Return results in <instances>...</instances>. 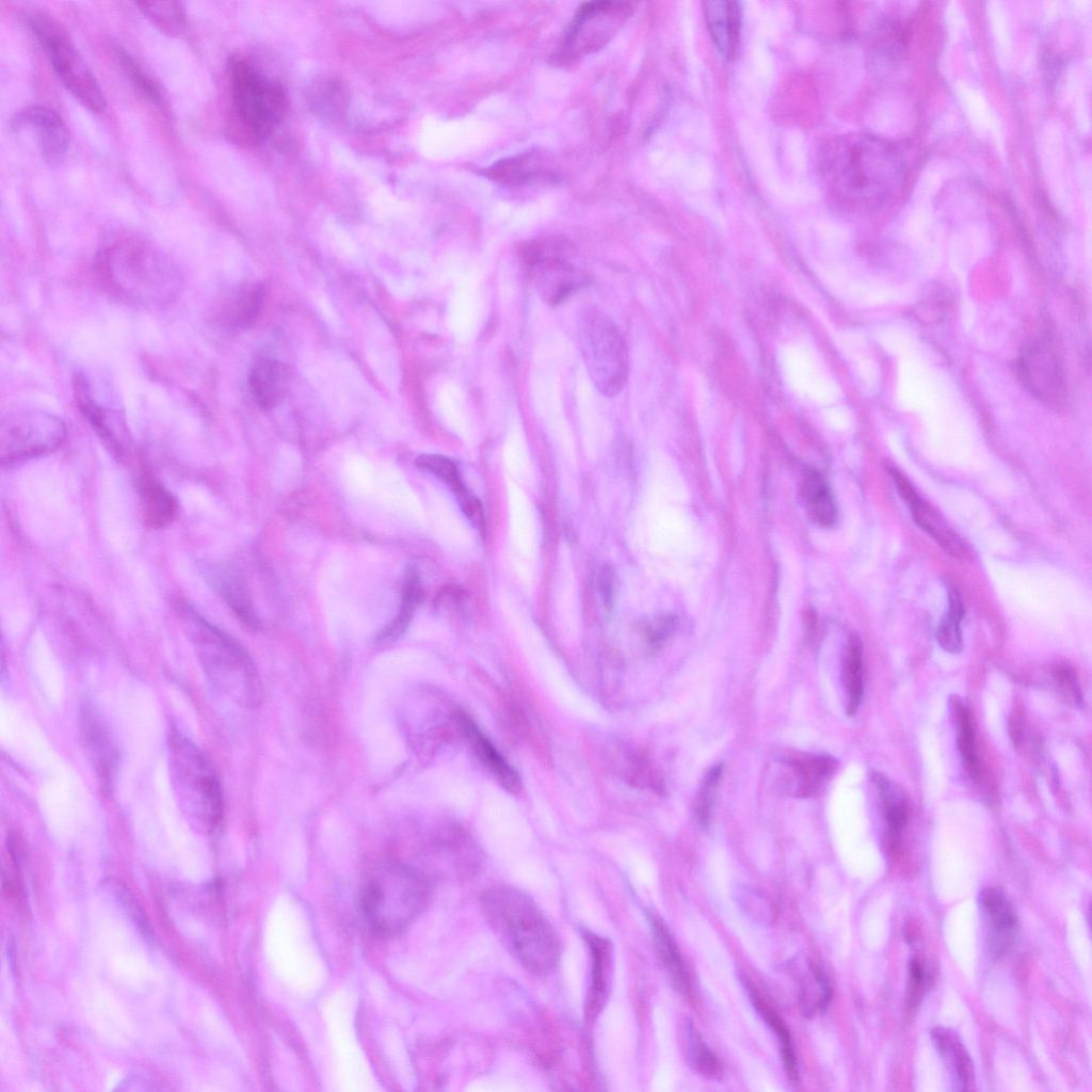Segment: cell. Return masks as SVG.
<instances>
[{
  "instance_id": "cell-1",
  "label": "cell",
  "mask_w": 1092,
  "mask_h": 1092,
  "mask_svg": "<svg viewBox=\"0 0 1092 1092\" xmlns=\"http://www.w3.org/2000/svg\"><path fill=\"white\" fill-rule=\"evenodd\" d=\"M818 165L830 195L850 210H871L892 199L904 182V164L887 141L867 133L834 136L820 148Z\"/></svg>"
},
{
  "instance_id": "cell-2",
  "label": "cell",
  "mask_w": 1092,
  "mask_h": 1092,
  "mask_svg": "<svg viewBox=\"0 0 1092 1092\" xmlns=\"http://www.w3.org/2000/svg\"><path fill=\"white\" fill-rule=\"evenodd\" d=\"M97 269L107 288L133 304L159 307L172 303L182 288L178 267L142 239L114 240L99 254Z\"/></svg>"
},
{
  "instance_id": "cell-3",
  "label": "cell",
  "mask_w": 1092,
  "mask_h": 1092,
  "mask_svg": "<svg viewBox=\"0 0 1092 1092\" xmlns=\"http://www.w3.org/2000/svg\"><path fill=\"white\" fill-rule=\"evenodd\" d=\"M484 915L514 958L530 973L544 976L560 961L561 945L540 906L513 887H495L481 900Z\"/></svg>"
},
{
  "instance_id": "cell-4",
  "label": "cell",
  "mask_w": 1092,
  "mask_h": 1092,
  "mask_svg": "<svg viewBox=\"0 0 1092 1092\" xmlns=\"http://www.w3.org/2000/svg\"><path fill=\"white\" fill-rule=\"evenodd\" d=\"M168 775L177 805L191 828L210 832L224 814L223 792L204 752L175 727L167 736Z\"/></svg>"
},
{
  "instance_id": "cell-5",
  "label": "cell",
  "mask_w": 1092,
  "mask_h": 1092,
  "mask_svg": "<svg viewBox=\"0 0 1092 1092\" xmlns=\"http://www.w3.org/2000/svg\"><path fill=\"white\" fill-rule=\"evenodd\" d=\"M188 635L203 671L221 692L245 707L261 703L258 672L243 647L194 609H182Z\"/></svg>"
},
{
  "instance_id": "cell-6",
  "label": "cell",
  "mask_w": 1092,
  "mask_h": 1092,
  "mask_svg": "<svg viewBox=\"0 0 1092 1092\" xmlns=\"http://www.w3.org/2000/svg\"><path fill=\"white\" fill-rule=\"evenodd\" d=\"M430 896L428 881L411 868L391 865L366 883L362 908L370 926L382 934L405 930L422 912Z\"/></svg>"
},
{
  "instance_id": "cell-7",
  "label": "cell",
  "mask_w": 1092,
  "mask_h": 1092,
  "mask_svg": "<svg viewBox=\"0 0 1092 1092\" xmlns=\"http://www.w3.org/2000/svg\"><path fill=\"white\" fill-rule=\"evenodd\" d=\"M27 22L67 92L91 112H103L107 100L100 84L66 29L44 12L28 14Z\"/></svg>"
},
{
  "instance_id": "cell-8",
  "label": "cell",
  "mask_w": 1092,
  "mask_h": 1092,
  "mask_svg": "<svg viewBox=\"0 0 1092 1092\" xmlns=\"http://www.w3.org/2000/svg\"><path fill=\"white\" fill-rule=\"evenodd\" d=\"M228 76L236 118L252 138H267L285 115L284 89L239 55L229 60Z\"/></svg>"
},
{
  "instance_id": "cell-9",
  "label": "cell",
  "mask_w": 1092,
  "mask_h": 1092,
  "mask_svg": "<svg viewBox=\"0 0 1092 1092\" xmlns=\"http://www.w3.org/2000/svg\"><path fill=\"white\" fill-rule=\"evenodd\" d=\"M579 344L588 373L596 388L614 397L628 378V355L615 324L597 308L582 311L578 320Z\"/></svg>"
},
{
  "instance_id": "cell-10",
  "label": "cell",
  "mask_w": 1092,
  "mask_h": 1092,
  "mask_svg": "<svg viewBox=\"0 0 1092 1092\" xmlns=\"http://www.w3.org/2000/svg\"><path fill=\"white\" fill-rule=\"evenodd\" d=\"M66 438V427L58 416L38 410H15L0 423L2 465L26 461L57 450Z\"/></svg>"
},
{
  "instance_id": "cell-11",
  "label": "cell",
  "mask_w": 1092,
  "mask_h": 1092,
  "mask_svg": "<svg viewBox=\"0 0 1092 1092\" xmlns=\"http://www.w3.org/2000/svg\"><path fill=\"white\" fill-rule=\"evenodd\" d=\"M632 4L623 1H594L582 4L568 26L555 61L569 63L606 46L632 13Z\"/></svg>"
},
{
  "instance_id": "cell-12",
  "label": "cell",
  "mask_w": 1092,
  "mask_h": 1092,
  "mask_svg": "<svg viewBox=\"0 0 1092 1092\" xmlns=\"http://www.w3.org/2000/svg\"><path fill=\"white\" fill-rule=\"evenodd\" d=\"M1023 384L1040 401L1049 406L1062 404L1065 395V376L1057 351L1047 339H1034L1028 343L1017 363Z\"/></svg>"
},
{
  "instance_id": "cell-13",
  "label": "cell",
  "mask_w": 1092,
  "mask_h": 1092,
  "mask_svg": "<svg viewBox=\"0 0 1092 1092\" xmlns=\"http://www.w3.org/2000/svg\"><path fill=\"white\" fill-rule=\"evenodd\" d=\"M11 127L28 132L36 141L43 160L50 166L63 162L68 148V132L62 118L52 110L31 106L15 114Z\"/></svg>"
},
{
  "instance_id": "cell-14",
  "label": "cell",
  "mask_w": 1092,
  "mask_h": 1092,
  "mask_svg": "<svg viewBox=\"0 0 1092 1092\" xmlns=\"http://www.w3.org/2000/svg\"><path fill=\"white\" fill-rule=\"evenodd\" d=\"M889 473L900 494L909 505L915 523L927 532L946 552L962 558L967 548L960 536L948 526L943 516L932 508L913 487L912 483L896 468Z\"/></svg>"
},
{
  "instance_id": "cell-15",
  "label": "cell",
  "mask_w": 1092,
  "mask_h": 1092,
  "mask_svg": "<svg viewBox=\"0 0 1092 1092\" xmlns=\"http://www.w3.org/2000/svg\"><path fill=\"white\" fill-rule=\"evenodd\" d=\"M80 732L83 746L100 783L110 789L116 772L118 753L102 716L89 702L81 705Z\"/></svg>"
},
{
  "instance_id": "cell-16",
  "label": "cell",
  "mask_w": 1092,
  "mask_h": 1092,
  "mask_svg": "<svg viewBox=\"0 0 1092 1092\" xmlns=\"http://www.w3.org/2000/svg\"><path fill=\"white\" fill-rule=\"evenodd\" d=\"M262 300L263 290L260 285L235 286L215 301L210 320L214 326L228 333L244 330L257 318Z\"/></svg>"
},
{
  "instance_id": "cell-17",
  "label": "cell",
  "mask_w": 1092,
  "mask_h": 1092,
  "mask_svg": "<svg viewBox=\"0 0 1092 1092\" xmlns=\"http://www.w3.org/2000/svg\"><path fill=\"white\" fill-rule=\"evenodd\" d=\"M980 905L987 948L992 956L1000 957L1014 942L1017 915L1006 894L997 887H986L980 893Z\"/></svg>"
},
{
  "instance_id": "cell-18",
  "label": "cell",
  "mask_w": 1092,
  "mask_h": 1092,
  "mask_svg": "<svg viewBox=\"0 0 1092 1092\" xmlns=\"http://www.w3.org/2000/svg\"><path fill=\"white\" fill-rule=\"evenodd\" d=\"M536 289L550 305H558L584 284L585 278L566 261L543 257L535 248L526 251Z\"/></svg>"
},
{
  "instance_id": "cell-19",
  "label": "cell",
  "mask_w": 1092,
  "mask_h": 1092,
  "mask_svg": "<svg viewBox=\"0 0 1092 1092\" xmlns=\"http://www.w3.org/2000/svg\"><path fill=\"white\" fill-rule=\"evenodd\" d=\"M204 574L210 587L234 613L250 628L259 629V620L241 575L231 566L224 564H207Z\"/></svg>"
},
{
  "instance_id": "cell-20",
  "label": "cell",
  "mask_w": 1092,
  "mask_h": 1092,
  "mask_svg": "<svg viewBox=\"0 0 1092 1092\" xmlns=\"http://www.w3.org/2000/svg\"><path fill=\"white\" fill-rule=\"evenodd\" d=\"M583 940L591 952V983L587 997L585 1015L595 1018L606 1005L612 976V944L608 938L590 931L583 932Z\"/></svg>"
},
{
  "instance_id": "cell-21",
  "label": "cell",
  "mask_w": 1092,
  "mask_h": 1092,
  "mask_svg": "<svg viewBox=\"0 0 1092 1092\" xmlns=\"http://www.w3.org/2000/svg\"><path fill=\"white\" fill-rule=\"evenodd\" d=\"M703 13L718 51L725 59H732L739 42L741 19L739 3L724 0L705 1L703 2Z\"/></svg>"
},
{
  "instance_id": "cell-22",
  "label": "cell",
  "mask_w": 1092,
  "mask_h": 1092,
  "mask_svg": "<svg viewBox=\"0 0 1092 1092\" xmlns=\"http://www.w3.org/2000/svg\"><path fill=\"white\" fill-rule=\"evenodd\" d=\"M454 720L485 767L508 790H518L520 778L517 772L485 737L475 721L463 711L455 712Z\"/></svg>"
},
{
  "instance_id": "cell-23",
  "label": "cell",
  "mask_w": 1092,
  "mask_h": 1092,
  "mask_svg": "<svg viewBox=\"0 0 1092 1092\" xmlns=\"http://www.w3.org/2000/svg\"><path fill=\"white\" fill-rule=\"evenodd\" d=\"M289 384L287 367L274 359L258 358L248 373V387L256 403L271 410L284 398Z\"/></svg>"
},
{
  "instance_id": "cell-24",
  "label": "cell",
  "mask_w": 1092,
  "mask_h": 1092,
  "mask_svg": "<svg viewBox=\"0 0 1092 1092\" xmlns=\"http://www.w3.org/2000/svg\"><path fill=\"white\" fill-rule=\"evenodd\" d=\"M933 1042L951 1073L957 1090H969L975 1081L974 1063L958 1035L949 1029L935 1027Z\"/></svg>"
},
{
  "instance_id": "cell-25",
  "label": "cell",
  "mask_w": 1092,
  "mask_h": 1092,
  "mask_svg": "<svg viewBox=\"0 0 1092 1092\" xmlns=\"http://www.w3.org/2000/svg\"><path fill=\"white\" fill-rule=\"evenodd\" d=\"M140 498L144 521L148 527L160 529L174 520L177 514L176 499L149 473L141 477Z\"/></svg>"
},
{
  "instance_id": "cell-26",
  "label": "cell",
  "mask_w": 1092,
  "mask_h": 1092,
  "mask_svg": "<svg viewBox=\"0 0 1092 1092\" xmlns=\"http://www.w3.org/2000/svg\"><path fill=\"white\" fill-rule=\"evenodd\" d=\"M786 764L794 774L796 796L816 793L835 771L837 761L828 754H803L790 757Z\"/></svg>"
},
{
  "instance_id": "cell-27",
  "label": "cell",
  "mask_w": 1092,
  "mask_h": 1092,
  "mask_svg": "<svg viewBox=\"0 0 1092 1092\" xmlns=\"http://www.w3.org/2000/svg\"><path fill=\"white\" fill-rule=\"evenodd\" d=\"M422 599L423 590L418 573L414 567H408L403 581L400 609L395 619L378 633L375 643L383 646L398 640L410 626Z\"/></svg>"
},
{
  "instance_id": "cell-28",
  "label": "cell",
  "mask_w": 1092,
  "mask_h": 1092,
  "mask_svg": "<svg viewBox=\"0 0 1092 1092\" xmlns=\"http://www.w3.org/2000/svg\"><path fill=\"white\" fill-rule=\"evenodd\" d=\"M800 1008L805 1016L823 1013L832 997V989L822 969L814 962L798 968Z\"/></svg>"
},
{
  "instance_id": "cell-29",
  "label": "cell",
  "mask_w": 1092,
  "mask_h": 1092,
  "mask_svg": "<svg viewBox=\"0 0 1092 1092\" xmlns=\"http://www.w3.org/2000/svg\"><path fill=\"white\" fill-rule=\"evenodd\" d=\"M647 919L658 953L672 983L678 991L687 993L690 984L689 977L671 931L656 914L648 913Z\"/></svg>"
},
{
  "instance_id": "cell-30",
  "label": "cell",
  "mask_w": 1092,
  "mask_h": 1092,
  "mask_svg": "<svg viewBox=\"0 0 1092 1092\" xmlns=\"http://www.w3.org/2000/svg\"><path fill=\"white\" fill-rule=\"evenodd\" d=\"M801 493L810 518L821 527H832L837 520V507L825 479L817 471L803 478Z\"/></svg>"
},
{
  "instance_id": "cell-31",
  "label": "cell",
  "mask_w": 1092,
  "mask_h": 1092,
  "mask_svg": "<svg viewBox=\"0 0 1092 1092\" xmlns=\"http://www.w3.org/2000/svg\"><path fill=\"white\" fill-rule=\"evenodd\" d=\"M743 982L755 1009L776 1034L785 1071L789 1079L796 1083L799 1080V1072L791 1035L786 1024L751 982L746 979H743Z\"/></svg>"
},
{
  "instance_id": "cell-32",
  "label": "cell",
  "mask_w": 1092,
  "mask_h": 1092,
  "mask_svg": "<svg viewBox=\"0 0 1092 1092\" xmlns=\"http://www.w3.org/2000/svg\"><path fill=\"white\" fill-rule=\"evenodd\" d=\"M873 782L881 797L883 815L888 826L889 836L893 840H896L899 838L906 822L908 808L904 793L896 783L881 774H873Z\"/></svg>"
},
{
  "instance_id": "cell-33",
  "label": "cell",
  "mask_w": 1092,
  "mask_h": 1092,
  "mask_svg": "<svg viewBox=\"0 0 1092 1092\" xmlns=\"http://www.w3.org/2000/svg\"><path fill=\"white\" fill-rule=\"evenodd\" d=\"M842 673L848 696L846 713L852 717L856 713L864 693L863 647L858 637L854 635L850 637L847 645Z\"/></svg>"
},
{
  "instance_id": "cell-34",
  "label": "cell",
  "mask_w": 1092,
  "mask_h": 1092,
  "mask_svg": "<svg viewBox=\"0 0 1092 1092\" xmlns=\"http://www.w3.org/2000/svg\"><path fill=\"white\" fill-rule=\"evenodd\" d=\"M134 4L145 18L166 35H178L186 28L187 14L183 2L138 1Z\"/></svg>"
},
{
  "instance_id": "cell-35",
  "label": "cell",
  "mask_w": 1092,
  "mask_h": 1092,
  "mask_svg": "<svg viewBox=\"0 0 1092 1092\" xmlns=\"http://www.w3.org/2000/svg\"><path fill=\"white\" fill-rule=\"evenodd\" d=\"M964 616V606L957 590H950L948 594V610L941 621L936 631V640L940 646L950 653L958 654L962 651L961 622Z\"/></svg>"
},
{
  "instance_id": "cell-36",
  "label": "cell",
  "mask_w": 1092,
  "mask_h": 1092,
  "mask_svg": "<svg viewBox=\"0 0 1092 1092\" xmlns=\"http://www.w3.org/2000/svg\"><path fill=\"white\" fill-rule=\"evenodd\" d=\"M951 711L958 728V745L963 762L971 778L979 776V762L975 748V734L971 720L961 700L953 698Z\"/></svg>"
},
{
  "instance_id": "cell-37",
  "label": "cell",
  "mask_w": 1092,
  "mask_h": 1092,
  "mask_svg": "<svg viewBox=\"0 0 1092 1092\" xmlns=\"http://www.w3.org/2000/svg\"><path fill=\"white\" fill-rule=\"evenodd\" d=\"M687 1050L691 1065L702 1075L714 1078L722 1074V1067L710 1048L697 1033L694 1026L687 1025Z\"/></svg>"
},
{
  "instance_id": "cell-38",
  "label": "cell",
  "mask_w": 1092,
  "mask_h": 1092,
  "mask_svg": "<svg viewBox=\"0 0 1092 1092\" xmlns=\"http://www.w3.org/2000/svg\"><path fill=\"white\" fill-rule=\"evenodd\" d=\"M532 156L511 158L495 164L489 173L492 178L507 184H523L540 176V167L534 165Z\"/></svg>"
},
{
  "instance_id": "cell-39",
  "label": "cell",
  "mask_w": 1092,
  "mask_h": 1092,
  "mask_svg": "<svg viewBox=\"0 0 1092 1092\" xmlns=\"http://www.w3.org/2000/svg\"><path fill=\"white\" fill-rule=\"evenodd\" d=\"M117 55L122 69L130 82L150 101L157 105L163 103V94L159 84L144 67L125 50L118 49Z\"/></svg>"
},
{
  "instance_id": "cell-40",
  "label": "cell",
  "mask_w": 1092,
  "mask_h": 1092,
  "mask_svg": "<svg viewBox=\"0 0 1092 1092\" xmlns=\"http://www.w3.org/2000/svg\"><path fill=\"white\" fill-rule=\"evenodd\" d=\"M722 773V765L719 764L711 767L705 774L695 798L694 814L698 824L704 829L709 826L713 816L717 788Z\"/></svg>"
},
{
  "instance_id": "cell-41",
  "label": "cell",
  "mask_w": 1092,
  "mask_h": 1092,
  "mask_svg": "<svg viewBox=\"0 0 1092 1092\" xmlns=\"http://www.w3.org/2000/svg\"><path fill=\"white\" fill-rule=\"evenodd\" d=\"M416 466L432 473L446 483L454 493L464 487L456 465L440 454H421L416 459Z\"/></svg>"
},
{
  "instance_id": "cell-42",
  "label": "cell",
  "mask_w": 1092,
  "mask_h": 1092,
  "mask_svg": "<svg viewBox=\"0 0 1092 1092\" xmlns=\"http://www.w3.org/2000/svg\"><path fill=\"white\" fill-rule=\"evenodd\" d=\"M103 885L105 887H107L108 890L112 892L114 897L122 903L121 905L123 906V909L132 917V919L138 925L139 929L144 933V935L149 936L150 928L148 920L146 919L143 910L135 901L129 888H127V886H125L123 883L113 879L107 880L103 883Z\"/></svg>"
},
{
  "instance_id": "cell-43",
  "label": "cell",
  "mask_w": 1092,
  "mask_h": 1092,
  "mask_svg": "<svg viewBox=\"0 0 1092 1092\" xmlns=\"http://www.w3.org/2000/svg\"><path fill=\"white\" fill-rule=\"evenodd\" d=\"M926 982V971L922 963L916 959H911L909 963V985H908V1003L909 1008H915L921 996L922 990Z\"/></svg>"
},
{
  "instance_id": "cell-44",
  "label": "cell",
  "mask_w": 1092,
  "mask_h": 1092,
  "mask_svg": "<svg viewBox=\"0 0 1092 1092\" xmlns=\"http://www.w3.org/2000/svg\"><path fill=\"white\" fill-rule=\"evenodd\" d=\"M674 619L671 615H658L643 624L646 641L652 646L659 645L672 630Z\"/></svg>"
},
{
  "instance_id": "cell-45",
  "label": "cell",
  "mask_w": 1092,
  "mask_h": 1092,
  "mask_svg": "<svg viewBox=\"0 0 1092 1092\" xmlns=\"http://www.w3.org/2000/svg\"><path fill=\"white\" fill-rule=\"evenodd\" d=\"M466 517L477 527L483 526V510L480 501L464 486L454 493Z\"/></svg>"
},
{
  "instance_id": "cell-46",
  "label": "cell",
  "mask_w": 1092,
  "mask_h": 1092,
  "mask_svg": "<svg viewBox=\"0 0 1092 1092\" xmlns=\"http://www.w3.org/2000/svg\"><path fill=\"white\" fill-rule=\"evenodd\" d=\"M1055 676L1066 693L1071 694L1074 702L1080 704L1081 694L1073 670L1067 665H1059L1055 670Z\"/></svg>"
},
{
  "instance_id": "cell-47",
  "label": "cell",
  "mask_w": 1092,
  "mask_h": 1092,
  "mask_svg": "<svg viewBox=\"0 0 1092 1092\" xmlns=\"http://www.w3.org/2000/svg\"><path fill=\"white\" fill-rule=\"evenodd\" d=\"M598 585L605 605L610 607L613 596V569L610 565H604L599 569Z\"/></svg>"
}]
</instances>
